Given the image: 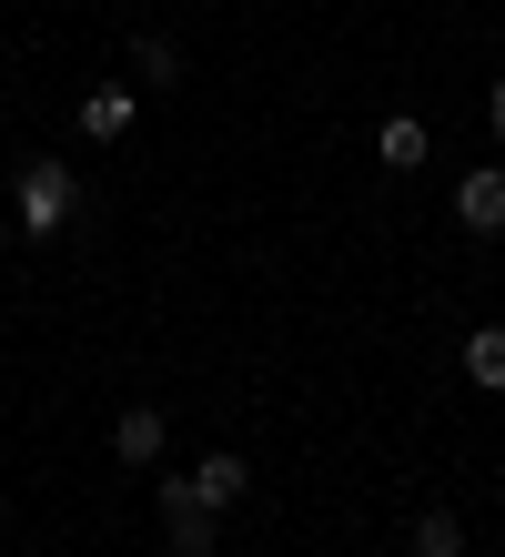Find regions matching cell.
Here are the masks:
<instances>
[{
	"label": "cell",
	"instance_id": "cell-6",
	"mask_svg": "<svg viewBox=\"0 0 505 557\" xmlns=\"http://www.w3.org/2000/svg\"><path fill=\"white\" fill-rule=\"evenodd\" d=\"M465 385L505 396V324H476V335H465Z\"/></svg>",
	"mask_w": 505,
	"mask_h": 557
},
{
	"label": "cell",
	"instance_id": "cell-7",
	"mask_svg": "<svg viewBox=\"0 0 505 557\" xmlns=\"http://www.w3.org/2000/svg\"><path fill=\"white\" fill-rule=\"evenodd\" d=\"M425 152H434V143H425V122H415V112H394L384 133H375V162H384V173H415Z\"/></svg>",
	"mask_w": 505,
	"mask_h": 557
},
{
	"label": "cell",
	"instance_id": "cell-14",
	"mask_svg": "<svg viewBox=\"0 0 505 557\" xmlns=\"http://www.w3.org/2000/svg\"><path fill=\"white\" fill-rule=\"evenodd\" d=\"M243 557H253V547H243Z\"/></svg>",
	"mask_w": 505,
	"mask_h": 557
},
{
	"label": "cell",
	"instance_id": "cell-5",
	"mask_svg": "<svg viewBox=\"0 0 505 557\" xmlns=\"http://www.w3.org/2000/svg\"><path fill=\"white\" fill-rule=\"evenodd\" d=\"M455 223L465 234H505V162H476V173L455 183Z\"/></svg>",
	"mask_w": 505,
	"mask_h": 557
},
{
	"label": "cell",
	"instance_id": "cell-13",
	"mask_svg": "<svg viewBox=\"0 0 505 557\" xmlns=\"http://www.w3.org/2000/svg\"><path fill=\"white\" fill-rule=\"evenodd\" d=\"M0 528H11V507H0Z\"/></svg>",
	"mask_w": 505,
	"mask_h": 557
},
{
	"label": "cell",
	"instance_id": "cell-1",
	"mask_svg": "<svg viewBox=\"0 0 505 557\" xmlns=\"http://www.w3.org/2000/svg\"><path fill=\"white\" fill-rule=\"evenodd\" d=\"M11 213H21V234L30 244H61V234H72V213H81V173H72V162H21V183H11Z\"/></svg>",
	"mask_w": 505,
	"mask_h": 557
},
{
	"label": "cell",
	"instance_id": "cell-8",
	"mask_svg": "<svg viewBox=\"0 0 505 557\" xmlns=\"http://www.w3.org/2000/svg\"><path fill=\"white\" fill-rule=\"evenodd\" d=\"M404 547H415V557H465V517L455 507H425L415 528H404Z\"/></svg>",
	"mask_w": 505,
	"mask_h": 557
},
{
	"label": "cell",
	"instance_id": "cell-11",
	"mask_svg": "<svg viewBox=\"0 0 505 557\" xmlns=\"http://www.w3.org/2000/svg\"><path fill=\"white\" fill-rule=\"evenodd\" d=\"M485 133H495V152H505V82H485Z\"/></svg>",
	"mask_w": 505,
	"mask_h": 557
},
{
	"label": "cell",
	"instance_id": "cell-3",
	"mask_svg": "<svg viewBox=\"0 0 505 557\" xmlns=\"http://www.w3.org/2000/svg\"><path fill=\"white\" fill-rule=\"evenodd\" d=\"M72 122H81V143H122L131 122H142V91H131V82H91Z\"/></svg>",
	"mask_w": 505,
	"mask_h": 557
},
{
	"label": "cell",
	"instance_id": "cell-10",
	"mask_svg": "<svg viewBox=\"0 0 505 557\" xmlns=\"http://www.w3.org/2000/svg\"><path fill=\"white\" fill-rule=\"evenodd\" d=\"M131 72H142V82H182V41L142 30V41H131Z\"/></svg>",
	"mask_w": 505,
	"mask_h": 557
},
{
	"label": "cell",
	"instance_id": "cell-2",
	"mask_svg": "<svg viewBox=\"0 0 505 557\" xmlns=\"http://www.w3.org/2000/svg\"><path fill=\"white\" fill-rule=\"evenodd\" d=\"M253 497V467H243V456H232V446H213V456H202V467H182V476H162V517H173V507H243Z\"/></svg>",
	"mask_w": 505,
	"mask_h": 557
},
{
	"label": "cell",
	"instance_id": "cell-12",
	"mask_svg": "<svg viewBox=\"0 0 505 557\" xmlns=\"http://www.w3.org/2000/svg\"><path fill=\"white\" fill-rule=\"evenodd\" d=\"M11 234H21V213H11V203H0V253H11Z\"/></svg>",
	"mask_w": 505,
	"mask_h": 557
},
{
	"label": "cell",
	"instance_id": "cell-9",
	"mask_svg": "<svg viewBox=\"0 0 505 557\" xmlns=\"http://www.w3.org/2000/svg\"><path fill=\"white\" fill-rule=\"evenodd\" d=\"M162 528H173V557H213V528H223V517L213 507H173Z\"/></svg>",
	"mask_w": 505,
	"mask_h": 557
},
{
	"label": "cell",
	"instance_id": "cell-4",
	"mask_svg": "<svg viewBox=\"0 0 505 557\" xmlns=\"http://www.w3.org/2000/svg\"><path fill=\"white\" fill-rule=\"evenodd\" d=\"M162 446H173V416L162 406H122L112 416V456L122 467H162Z\"/></svg>",
	"mask_w": 505,
	"mask_h": 557
}]
</instances>
